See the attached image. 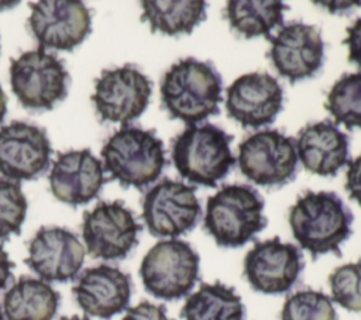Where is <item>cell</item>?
I'll use <instances>...</instances> for the list:
<instances>
[{"mask_svg": "<svg viewBox=\"0 0 361 320\" xmlns=\"http://www.w3.org/2000/svg\"><path fill=\"white\" fill-rule=\"evenodd\" d=\"M104 182L102 162L87 148L58 154L49 172L52 195L71 206L97 197Z\"/></svg>", "mask_w": 361, "mask_h": 320, "instance_id": "cell-19", "label": "cell"}, {"mask_svg": "<svg viewBox=\"0 0 361 320\" xmlns=\"http://www.w3.org/2000/svg\"><path fill=\"white\" fill-rule=\"evenodd\" d=\"M28 25L41 48L72 51L90 32V10L79 0L31 3Z\"/></svg>", "mask_w": 361, "mask_h": 320, "instance_id": "cell-13", "label": "cell"}, {"mask_svg": "<svg viewBox=\"0 0 361 320\" xmlns=\"http://www.w3.org/2000/svg\"><path fill=\"white\" fill-rule=\"evenodd\" d=\"M231 141L233 135L214 124H192L173 138L172 162L189 182L216 187L235 164Z\"/></svg>", "mask_w": 361, "mask_h": 320, "instance_id": "cell-4", "label": "cell"}, {"mask_svg": "<svg viewBox=\"0 0 361 320\" xmlns=\"http://www.w3.org/2000/svg\"><path fill=\"white\" fill-rule=\"evenodd\" d=\"M281 320H337V312L326 293L303 289L286 297Z\"/></svg>", "mask_w": 361, "mask_h": 320, "instance_id": "cell-26", "label": "cell"}, {"mask_svg": "<svg viewBox=\"0 0 361 320\" xmlns=\"http://www.w3.org/2000/svg\"><path fill=\"white\" fill-rule=\"evenodd\" d=\"M199 254L182 240H161L149 248L140 265L145 290L157 299L178 300L199 281Z\"/></svg>", "mask_w": 361, "mask_h": 320, "instance_id": "cell-6", "label": "cell"}, {"mask_svg": "<svg viewBox=\"0 0 361 320\" xmlns=\"http://www.w3.org/2000/svg\"><path fill=\"white\" fill-rule=\"evenodd\" d=\"M121 320H171L166 314L164 304H155L148 300H142L138 304L127 309V313Z\"/></svg>", "mask_w": 361, "mask_h": 320, "instance_id": "cell-29", "label": "cell"}, {"mask_svg": "<svg viewBox=\"0 0 361 320\" xmlns=\"http://www.w3.org/2000/svg\"><path fill=\"white\" fill-rule=\"evenodd\" d=\"M51 144L44 128L13 121L0 128V173L10 180H31L49 165Z\"/></svg>", "mask_w": 361, "mask_h": 320, "instance_id": "cell-16", "label": "cell"}, {"mask_svg": "<svg viewBox=\"0 0 361 320\" xmlns=\"http://www.w3.org/2000/svg\"><path fill=\"white\" fill-rule=\"evenodd\" d=\"M0 320H4V314H3V310L0 307Z\"/></svg>", "mask_w": 361, "mask_h": 320, "instance_id": "cell-35", "label": "cell"}, {"mask_svg": "<svg viewBox=\"0 0 361 320\" xmlns=\"http://www.w3.org/2000/svg\"><path fill=\"white\" fill-rule=\"evenodd\" d=\"M305 258L298 245L274 237L257 241L244 258V276L250 286L265 295L286 293L298 282Z\"/></svg>", "mask_w": 361, "mask_h": 320, "instance_id": "cell-12", "label": "cell"}, {"mask_svg": "<svg viewBox=\"0 0 361 320\" xmlns=\"http://www.w3.org/2000/svg\"><path fill=\"white\" fill-rule=\"evenodd\" d=\"M282 107L283 90L269 73H245L227 87V114L243 128L272 124Z\"/></svg>", "mask_w": 361, "mask_h": 320, "instance_id": "cell-17", "label": "cell"}, {"mask_svg": "<svg viewBox=\"0 0 361 320\" xmlns=\"http://www.w3.org/2000/svg\"><path fill=\"white\" fill-rule=\"evenodd\" d=\"M345 178V189L350 199L355 200L361 206V154L355 159L348 161Z\"/></svg>", "mask_w": 361, "mask_h": 320, "instance_id": "cell-30", "label": "cell"}, {"mask_svg": "<svg viewBox=\"0 0 361 320\" xmlns=\"http://www.w3.org/2000/svg\"><path fill=\"white\" fill-rule=\"evenodd\" d=\"M223 80L212 62L185 58L173 63L161 82L162 104L172 118L192 125L220 113Z\"/></svg>", "mask_w": 361, "mask_h": 320, "instance_id": "cell-2", "label": "cell"}, {"mask_svg": "<svg viewBox=\"0 0 361 320\" xmlns=\"http://www.w3.org/2000/svg\"><path fill=\"white\" fill-rule=\"evenodd\" d=\"M141 21H148L151 32L169 37L190 34L195 27L206 20L207 3L202 0H144L141 1Z\"/></svg>", "mask_w": 361, "mask_h": 320, "instance_id": "cell-23", "label": "cell"}, {"mask_svg": "<svg viewBox=\"0 0 361 320\" xmlns=\"http://www.w3.org/2000/svg\"><path fill=\"white\" fill-rule=\"evenodd\" d=\"M142 226L121 200L99 202L83 213L82 237L93 258L124 259L138 244Z\"/></svg>", "mask_w": 361, "mask_h": 320, "instance_id": "cell-9", "label": "cell"}, {"mask_svg": "<svg viewBox=\"0 0 361 320\" xmlns=\"http://www.w3.org/2000/svg\"><path fill=\"white\" fill-rule=\"evenodd\" d=\"M354 216L334 192H306L289 210V226L300 248L313 259L333 252L341 255V244L353 234Z\"/></svg>", "mask_w": 361, "mask_h": 320, "instance_id": "cell-1", "label": "cell"}, {"mask_svg": "<svg viewBox=\"0 0 361 320\" xmlns=\"http://www.w3.org/2000/svg\"><path fill=\"white\" fill-rule=\"evenodd\" d=\"M13 268H14L13 261L10 259L3 245L0 244V290L7 288L10 279L13 278V273H11Z\"/></svg>", "mask_w": 361, "mask_h": 320, "instance_id": "cell-32", "label": "cell"}, {"mask_svg": "<svg viewBox=\"0 0 361 320\" xmlns=\"http://www.w3.org/2000/svg\"><path fill=\"white\" fill-rule=\"evenodd\" d=\"M131 290V276L107 264L85 269L72 288L79 307L86 314L103 320L128 307Z\"/></svg>", "mask_w": 361, "mask_h": 320, "instance_id": "cell-18", "label": "cell"}, {"mask_svg": "<svg viewBox=\"0 0 361 320\" xmlns=\"http://www.w3.org/2000/svg\"><path fill=\"white\" fill-rule=\"evenodd\" d=\"M343 44L348 48V61L361 68V17L347 28V37Z\"/></svg>", "mask_w": 361, "mask_h": 320, "instance_id": "cell-31", "label": "cell"}, {"mask_svg": "<svg viewBox=\"0 0 361 320\" xmlns=\"http://www.w3.org/2000/svg\"><path fill=\"white\" fill-rule=\"evenodd\" d=\"M27 207L20 182L0 178V240L20 234Z\"/></svg>", "mask_w": 361, "mask_h": 320, "instance_id": "cell-27", "label": "cell"}, {"mask_svg": "<svg viewBox=\"0 0 361 320\" xmlns=\"http://www.w3.org/2000/svg\"><path fill=\"white\" fill-rule=\"evenodd\" d=\"M61 302L59 293L45 281L21 276L3 297L7 320H52Z\"/></svg>", "mask_w": 361, "mask_h": 320, "instance_id": "cell-21", "label": "cell"}, {"mask_svg": "<svg viewBox=\"0 0 361 320\" xmlns=\"http://www.w3.org/2000/svg\"><path fill=\"white\" fill-rule=\"evenodd\" d=\"M68 80L63 62L41 47L10 61L11 90L25 109L51 110L66 97Z\"/></svg>", "mask_w": 361, "mask_h": 320, "instance_id": "cell-7", "label": "cell"}, {"mask_svg": "<svg viewBox=\"0 0 361 320\" xmlns=\"http://www.w3.org/2000/svg\"><path fill=\"white\" fill-rule=\"evenodd\" d=\"M269 41L268 56L278 73L290 83L312 78L322 69L324 42L317 25L293 21L281 27Z\"/></svg>", "mask_w": 361, "mask_h": 320, "instance_id": "cell-14", "label": "cell"}, {"mask_svg": "<svg viewBox=\"0 0 361 320\" xmlns=\"http://www.w3.org/2000/svg\"><path fill=\"white\" fill-rule=\"evenodd\" d=\"M83 261V244L63 227H41L28 242L25 264L45 282L73 281Z\"/></svg>", "mask_w": 361, "mask_h": 320, "instance_id": "cell-15", "label": "cell"}, {"mask_svg": "<svg viewBox=\"0 0 361 320\" xmlns=\"http://www.w3.org/2000/svg\"><path fill=\"white\" fill-rule=\"evenodd\" d=\"M6 113H7V97H6V94H4V92L0 86V123L3 121Z\"/></svg>", "mask_w": 361, "mask_h": 320, "instance_id": "cell-33", "label": "cell"}, {"mask_svg": "<svg viewBox=\"0 0 361 320\" xmlns=\"http://www.w3.org/2000/svg\"><path fill=\"white\" fill-rule=\"evenodd\" d=\"M180 317L183 320H245V306L234 288L216 281L202 283L188 296Z\"/></svg>", "mask_w": 361, "mask_h": 320, "instance_id": "cell-22", "label": "cell"}, {"mask_svg": "<svg viewBox=\"0 0 361 320\" xmlns=\"http://www.w3.org/2000/svg\"><path fill=\"white\" fill-rule=\"evenodd\" d=\"M104 169L123 187L144 189L155 182L166 165L164 142L154 130L123 125L102 148Z\"/></svg>", "mask_w": 361, "mask_h": 320, "instance_id": "cell-5", "label": "cell"}, {"mask_svg": "<svg viewBox=\"0 0 361 320\" xmlns=\"http://www.w3.org/2000/svg\"><path fill=\"white\" fill-rule=\"evenodd\" d=\"M202 217L196 187L164 178L142 199V220L154 237L176 238L192 231Z\"/></svg>", "mask_w": 361, "mask_h": 320, "instance_id": "cell-10", "label": "cell"}, {"mask_svg": "<svg viewBox=\"0 0 361 320\" xmlns=\"http://www.w3.org/2000/svg\"><path fill=\"white\" fill-rule=\"evenodd\" d=\"M61 320H89L87 317H79V316H71V317H62Z\"/></svg>", "mask_w": 361, "mask_h": 320, "instance_id": "cell-34", "label": "cell"}, {"mask_svg": "<svg viewBox=\"0 0 361 320\" xmlns=\"http://www.w3.org/2000/svg\"><path fill=\"white\" fill-rule=\"evenodd\" d=\"M329 285L337 304L361 313V259L337 266L329 276Z\"/></svg>", "mask_w": 361, "mask_h": 320, "instance_id": "cell-28", "label": "cell"}, {"mask_svg": "<svg viewBox=\"0 0 361 320\" xmlns=\"http://www.w3.org/2000/svg\"><path fill=\"white\" fill-rule=\"evenodd\" d=\"M303 168L319 176H336L350 161V137L330 120L305 125L296 140Z\"/></svg>", "mask_w": 361, "mask_h": 320, "instance_id": "cell-20", "label": "cell"}, {"mask_svg": "<svg viewBox=\"0 0 361 320\" xmlns=\"http://www.w3.org/2000/svg\"><path fill=\"white\" fill-rule=\"evenodd\" d=\"M289 7L279 0H230L224 17L244 38H271L275 27H283V13Z\"/></svg>", "mask_w": 361, "mask_h": 320, "instance_id": "cell-24", "label": "cell"}, {"mask_svg": "<svg viewBox=\"0 0 361 320\" xmlns=\"http://www.w3.org/2000/svg\"><path fill=\"white\" fill-rule=\"evenodd\" d=\"M152 93L151 80L134 65L102 70L94 80L92 101L103 121L127 124L147 109Z\"/></svg>", "mask_w": 361, "mask_h": 320, "instance_id": "cell-11", "label": "cell"}, {"mask_svg": "<svg viewBox=\"0 0 361 320\" xmlns=\"http://www.w3.org/2000/svg\"><path fill=\"white\" fill-rule=\"evenodd\" d=\"M296 140L278 130H262L238 145V166L251 182L279 187L292 182L298 171Z\"/></svg>", "mask_w": 361, "mask_h": 320, "instance_id": "cell-8", "label": "cell"}, {"mask_svg": "<svg viewBox=\"0 0 361 320\" xmlns=\"http://www.w3.org/2000/svg\"><path fill=\"white\" fill-rule=\"evenodd\" d=\"M324 107L336 125L361 128V72L343 75L327 93Z\"/></svg>", "mask_w": 361, "mask_h": 320, "instance_id": "cell-25", "label": "cell"}, {"mask_svg": "<svg viewBox=\"0 0 361 320\" xmlns=\"http://www.w3.org/2000/svg\"><path fill=\"white\" fill-rule=\"evenodd\" d=\"M264 199L250 185H224L207 199L204 230L219 247L238 248L267 227Z\"/></svg>", "mask_w": 361, "mask_h": 320, "instance_id": "cell-3", "label": "cell"}]
</instances>
